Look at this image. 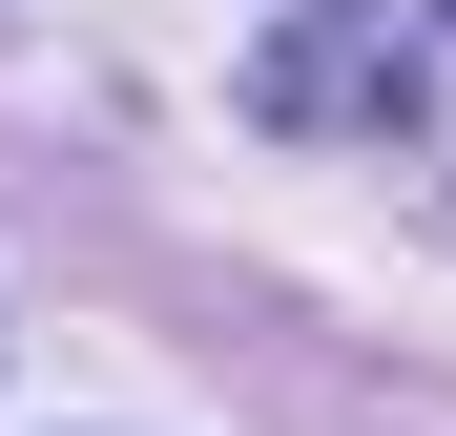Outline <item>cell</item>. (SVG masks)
Wrapping results in <instances>:
<instances>
[{
    "label": "cell",
    "mask_w": 456,
    "mask_h": 436,
    "mask_svg": "<svg viewBox=\"0 0 456 436\" xmlns=\"http://www.w3.org/2000/svg\"><path fill=\"white\" fill-rule=\"evenodd\" d=\"M249 104L270 125H373L456 187V0H332V21H290L249 62Z\"/></svg>",
    "instance_id": "6da1fadb"
}]
</instances>
